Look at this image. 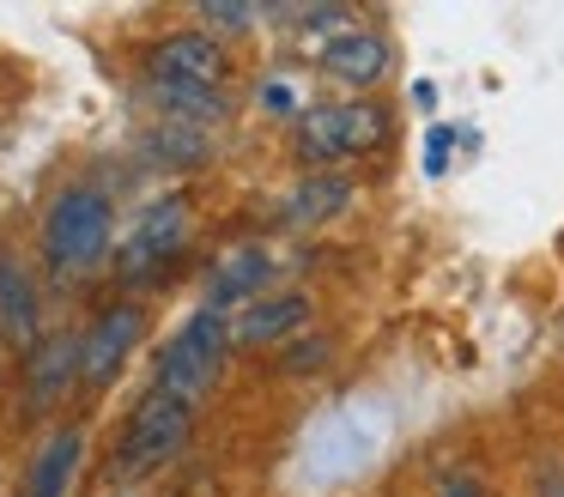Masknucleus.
Instances as JSON below:
<instances>
[{"label":"nucleus","instance_id":"obj_1","mask_svg":"<svg viewBox=\"0 0 564 497\" xmlns=\"http://www.w3.org/2000/svg\"><path fill=\"white\" fill-rule=\"evenodd\" d=\"M147 79L152 97L176 116H219L225 109V79H231V55H225L219 36L207 31H176L164 36L159 48L147 55Z\"/></svg>","mask_w":564,"mask_h":497},{"label":"nucleus","instance_id":"obj_2","mask_svg":"<svg viewBox=\"0 0 564 497\" xmlns=\"http://www.w3.org/2000/svg\"><path fill=\"white\" fill-rule=\"evenodd\" d=\"M110 237H116V206L98 188H62L43 213V255L62 279L98 267L110 255Z\"/></svg>","mask_w":564,"mask_h":497},{"label":"nucleus","instance_id":"obj_3","mask_svg":"<svg viewBox=\"0 0 564 497\" xmlns=\"http://www.w3.org/2000/svg\"><path fill=\"white\" fill-rule=\"evenodd\" d=\"M225 352H231V322H225L219 310H195L183 327H176L171 346H164L159 388L176 395L183 407H200V400L213 395V382L225 376Z\"/></svg>","mask_w":564,"mask_h":497},{"label":"nucleus","instance_id":"obj_4","mask_svg":"<svg viewBox=\"0 0 564 497\" xmlns=\"http://www.w3.org/2000/svg\"><path fill=\"white\" fill-rule=\"evenodd\" d=\"M389 140V109L382 104H322L297 116V158L304 164H340Z\"/></svg>","mask_w":564,"mask_h":497},{"label":"nucleus","instance_id":"obj_5","mask_svg":"<svg viewBox=\"0 0 564 497\" xmlns=\"http://www.w3.org/2000/svg\"><path fill=\"white\" fill-rule=\"evenodd\" d=\"M188 419H195V407H183L176 395L152 388V395L134 407L128 431H122V449H116V473H122V479H147V473L171 467V461L183 455V443H188Z\"/></svg>","mask_w":564,"mask_h":497},{"label":"nucleus","instance_id":"obj_6","mask_svg":"<svg viewBox=\"0 0 564 497\" xmlns=\"http://www.w3.org/2000/svg\"><path fill=\"white\" fill-rule=\"evenodd\" d=\"M188 230H195V213H188L183 194H164V201H152L147 213L134 218V230L122 237V249H116V267H122V279H134V285H152V279H159L164 267H171L176 255L188 249Z\"/></svg>","mask_w":564,"mask_h":497},{"label":"nucleus","instance_id":"obj_7","mask_svg":"<svg viewBox=\"0 0 564 497\" xmlns=\"http://www.w3.org/2000/svg\"><path fill=\"white\" fill-rule=\"evenodd\" d=\"M140 327H147L140 303H110V310L79 334V376H86L91 388H110L116 370L128 364V352L140 346Z\"/></svg>","mask_w":564,"mask_h":497},{"label":"nucleus","instance_id":"obj_8","mask_svg":"<svg viewBox=\"0 0 564 497\" xmlns=\"http://www.w3.org/2000/svg\"><path fill=\"white\" fill-rule=\"evenodd\" d=\"M0 339L13 352H37V285L13 249H0Z\"/></svg>","mask_w":564,"mask_h":497},{"label":"nucleus","instance_id":"obj_9","mask_svg":"<svg viewBox=\"0 0 564 497\" xmlns=\"http://www.w3.org/2000/svg\"><path fill=\"white\" fill-rule=\"evenodd\" d=\"M273 279V255L261 249V242H237V249H225L219 261H213V279H207V310H231V303L256 298L261 285Z\"/></svg>","mask_w":564,"mask_h":497},{"label":"nucleus","instance_id":"obj_10","mask_svg":"<svg viewBox=\"0 0 564 497\" xmlns=\"http://www.w3.org/2000/svg\"><path fill=\"white\" fill-rule=\"evenodd\" d=\"M297 327H310V298L280 291V298H256L243 315L231 322L237 346H273V339H292Z\"/></svg>","mask_w":564,"mask_h":497},{"label":"nucleus","instance_id":"obj_11","mask_svg":"<svg viewBox=\"0 0 564 497\" xmlns=\"http://www.w3.org/2000/svg\"><path fill=\"white\" fill-rule=\"evenodd\" d=\"M322 73H334L346 85H377L389 73V43L377 31H340L322 43Z\"/></svg>","mask_w":564,"mask_h":497},{"label":"nucleus","instance_id":"obj_12","mask_svg":"<svg viewBox=\"0 0 564 497\" xmlns=\"http://www.w3.org/2000/svg\"><path fill=\"white\" fill-rule=\"evenodd\" d=\"M74 376H79V339L74 334L37 339V352H31V407H55L74 388Z\"/></svg>","mask_w":564,"mask_h":497},{"label":"nucleus","instance_id":"obj_13","mask_svg":"<svg viewBox=\"0 0 564 497\" xmlns=\"http://www.w3.org/2000/svg\"><path fill=\"white\" fill-rule=\"evenodd\" d=\"M79 455H86V436H79V431H55L50 443L37 449V461H31L25 497H67V485H74V473H79Z\"/></svg>","mask_w":564,"mask_h":497},{"label":"nucleus","instance_id":"obj_14","mask_svg":"<svg viewBox=\"0 0 564 497\" xmlns=\"http://www.w3.org/2000/svg\"><path fill=\"white\" fill-rule=\"evenodd\" d=\"M346 201H352V182L334 176V170H316V176L297 182V194H292V206H285V218H292V225H328V218L340 213Z\"/></svg>","mask_w":564,"mask_h":497},{"label":"nucleus","instance_id":"obj_15","mask_svg":"<svg viewBox=\"0 0 564 497\" xmlns=\"http://www.w3.org/2000/svg\"><path fill=\"white\" fill-rule=\"evenodd\" d=\"M256 19H261V12H256V7H237V0H207V7H200V24H207V36H213V31L237 36V31H249Z\"/></svg>","mask_w":564,"mask_h":497},{"label":"nucleus","instance_id":"obj_16","mask_svg":"<svg viewBox=\"0 0 564 497\" xmlns=\"http://www.w3.org/2000/svg\"><path fill=\"white\" fill-rule=\"evenodd\" d=\"M449 140H455V128H431L425 133V176H443V170H449Z\"/></svg>","mask_w":564,"mask_h":497},{"label":"nucleus","instance_id":"obj_17","mask_svg":"<svg viewBox=\"0 0 564 497\" xmlns=\"http://www.w3.org/2000/svg\"><path fill=\"white\" fill-rule=\"evenodd\" d=\"M304 31H328V24H346V7H297L292 12Z\"/></svg>","mask_w":564,"mask_h":497},{"label":"nucleus","instance_id":"obj_18","mask_svg":"<svg viewBox=\"0 0 564 497\" xmlns=\"http://www.w3.org/2000/svg\"><path fill=\"white\" fill-rule=\"evenodd\" d=\"M443 497H486V491H479L467 473H449V479H443Z\"/></svg>","mask_w":564,"mask_h":497},{"label":"nucleus","instance_id":"obj_19","mask_svg":"<svg viewBox=\"0 0 564 497\" xmlns=\"http://www.w3.org/2000/svg\"><path fill=\"white\" fill-rule=\"evenodd\" d=\"M261 104H268V109H292V91H285V85H268V91H261Z\"/></svg>","mask_w":564,"mask_h":497},{"label":"nucleus","instance_id":"obj_20","mask_svg":"<svg viewBox=\"0 0 564 497\" xmlns=\"http://www.w3.org/2000/svg\"><path fill=\"white\" fill-rule=\"evenodd\" d=\"M552 497H564V485H552Z\"/></svg>","mask_w":564,"mask_h":497},{"label":"nucleus","instance_id":"obj_21","mask_svg":"<svg viewBox=\"0 0 564 497\" xmlns=\"http://www.w3.org/2000/svg\"><path fill=\"white\" fill-rule=\"evenodd\" d=\"M110 497H134V491H110Z\"/></svg>","mask_w":564,"mask_h":497}]
</instances>
